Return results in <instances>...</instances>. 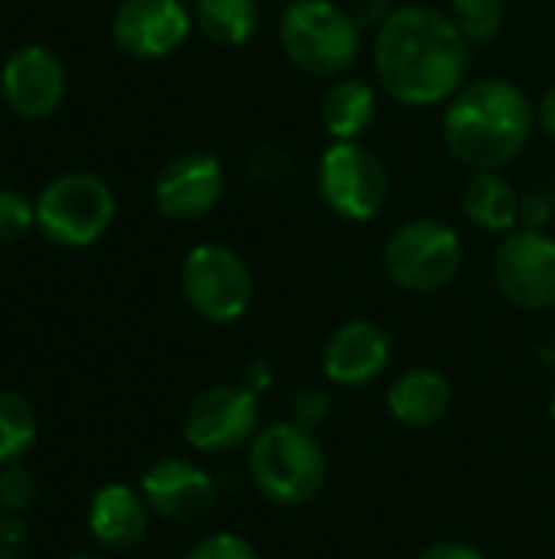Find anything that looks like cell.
I'll return each instance as SVG.
<instances>
[{
	"instance_id": "obj_17",
	"label": "cell",
	"mask_w": 555,
	"mask_h": 559,
	"mask_svg": "<svg viewBox=\"0 0 555 559\" xmlns=\"http://www.w3.org/2000/svg\"><path fill=\"white\" fill-rule=\"evenodd\" d=\"M147 501L128 485H105L88 504V531L108 550H134L147 534Z\"/></svg>"
},
{
	"instance_id": "obj_27",
	"label": "cell",
	"mask_w": 555,
	"mask_h": 559,
	"mask_svg": "<svg viewBox=\"0 0 555 559\" xmlns=\"http://www.w3.org/2000/svg\"><path fill=\"white\" fill-rule=\"evenodd\" d=\"M183 559H262V557H258V550H255L245 537L229 534V531H219V534H209V537L196 540V544L186 550V557Z\"/></svg>"
},
{
	"instance_id": "obj_28",
	"label": "cell",
	"mask_w": 555,
	"mask_h": 559,
	"mask_svg": "<svg viewBox=\"0 0 555 559\" xmlns=\"http://www.w3.org/2000/svg\"><path fill=\"white\" fill-rule=\"evenodd\" d=\"M29 554V527L23 514L0 518V559H26Z\"/></svg>"
},
{
	"instance_id": "obj_26",
	"label": "cell",
	"mask_w": 555,
	"mask_h": 559,
	"mask_svg": "<svg viewBox=\"0 0 555 559\" xmlns=\"http://www.w3.org/2000/svg\"><path fill=\"white\" fill-rule=\"evenodd\" d=\"M327 416H330V396H327L324 390H317V386H301V390L291 393V400H288V423H294V426L314 432L317 426L327 423Z\"/></svg>"
},
{
	"instance_id": "obj_12",
	"label": "cell",
	"mask_w": 555,
	"mask_h": 559,
	"mask_svg": "<svg viewBox=\"0 0 555 559\" xmlns=\"http://www.w3.org/2000/svg\"><path fill=\"white\" fill-rule=\"evenodd\" d=\"M226 193V167L209 151H183L154 177V203L167 219L193 223L219 206Z\"/></svg>"
},
{
	"instance_id": "obj_16",
	"label": "cell",
	"mask_w": 555,
	"mask_h": 559,
	"mask_svg": "<svg viewBox=\"0 0 555 559\" xmlns=\"http://www.w3.org/2000/svg\"><path fill=\"white\" fill-rule=\"evenodd\" d=\"M451 383L435 367H412L402 370L386 390L389 416L406 429H429L442 423L451 409Z\"/></svg>"
},
{
	"instance_id": "obj_1",
	"label": "cell",
	"mask_w": 555,
	"mask_h": 559,
	"mask_svg": "<svg viewBox=\"0 0 555 559\" xmlns=\"http://www.w3.org/2000/svg\"><path fill=\"white\" fill-rule=\"evenodd\" d=\"M471 69V43L432 3H402L373 33V75L406 108L445 105Z\"/></svg>"
},
{
	"instance_id": "obj_11",
	"label": "cell",
	"mask_w": 555,
	"mask_h": 559,
	"mask_svg": "<svg viewBox=\"0 0 555 559\" xmlns=\"http://www.w3.org/2000/svg\"><path fill=\"white\" fill-rule=\"evenodd\" d=\"M193 33L183 0H121L111 13V39L131 59H164Z\"/></svg>"
},
{
	"instance_id": "obj_14",
	"label": "cell",
	"mask_w": 555,
	"mask_h": 559,
	"mask_svg": "<svg viewBox=\"0 0 555 559\" xmlns=\"http://www.w3.org/2000/svg\"><path fill=\"white\" fill-rule=\"evenodd\" d=\"M389 360H393L389 331L366 318H353L340 324L321 350V370L340 390H363L376 383L386 373Z\"/></svg>"
},
{
	"instance_id": "obj_24",
	"label": "cell",
	"mask_w": 555,
	"mask_h": 559,
	"mask_svg": "<svg viewBox=\"0 0 555 559\" xmlns=\"http://www.w3.org/2000/svg\"><path fill=\"white\" fill-rule=\"evenodd\" d=\"M249 177L255 183H285L291 174H294V154L281 144H258L252 154H249Z\"/></svg>"
},
{
	"instance_id": "obj_9",
	"label": "cell",
	"mask_w": 555,
	"mask_h": 559,
	"mask_svg": "<svg viewBox=\"0 0 555 559\" xmlns=\"http://www.w3.org/2000/svg\"><path fill=\"white\" fill-rule=\"evenodd\" d=\"M258 429V396L242 383H216L203 390L183 413L186 445L206 455H226L242 445H252Z\"/></svg>"
},
{
	"instance_id": "obj_4",
	"label": "cell",
	"mask_w": 555,
	"mask_h": 559,
	"mask_svg": "<svg viewBox=\"0 0 555 559\" xmlns=\"http://www.w3.org/2000/svg\"><path fill=\"white\" fill-rule=\"evenodd\" d=\"M278 43L301 72L337 79L357 62L363 26L337 0H291L278 20Z\"/></svg>"
},
{
	"instance_id": "obj_18",
	"label": "cell",
	"mask_w": 555,
	"mask_h": 559,
	"mask_svg": "<svg viewBox=\"0 0 555 559\" xmlns=\"http://www.w3.org/2000/svg\"><path fill=\"white\" fill-rule=\"evenodd\" d=\"M520 193L500 170H471L461 190V210L481 233L507 236L520 226Z\"/></svg>"
},
{
	"instance_id": "obj_34",
	"label": "cell",
	"mask_w": 555,
	"mask_h": 559,
	"mask_svg": "<svg viewBox=\"0 0 555 559\" xmlns=\"http://www.w3.org/2000/svg\"><path fill=\"white\" fill-rule=\"evenodd\" d=\"M69 559H105V557H95V554H79V557H69Z\"/></svg>"
},
{
	"instance_id": "obj_15",
	"label": "cell",
	"mask_w": 555,
	"mask_h": 559,
	"mask_svg": "<svg viewBox=\"0 0 555 559\" xmlns=\"http://www.w3.org/2000/svg\"><path fill=\"white\" fill-rule=\"evenodd\" d=\"M147 508L170 524H196L216 508V478L190 459H160L141 478Z\"/></svg>"
},
{
	"instance_id": "obj_8",
	"label": "cell",
	"mask_w": 555,
	"mask_h": 559,
	"mask_svg": "<svg viewBox=\"0 0 555 559\" xmlns=\"http://www.w3.org/2000/svg\"><path fill=\"white\" fill-rule=\"evenodd\" d=\"M317 197L343 223H370L389 200V170L363 141H334L317 160Z\"/></svg>"
},
{
	"instance_id": "obj_20",
	"label": "cell",
	"mask_w": 555,
	"mask_h": 559,
	"mask_svg": "<svg viewBox=\"0 0 555 559\" xmlns=\"http://www.w3.org/2000/svg\"><path fill=\"white\" fill-rule=\"evenodd\" d=\"M193 26L216 46L236 49L255 39L262 26L258 0H193Z\"/></svg>"
},
{
	"instance_id": "obj_5",
	"label": "cell",
	"mask_w": 555,
	"mask_h": 559,
	"mask_svg": "<svg viewBox=\"0 0 555 559\" xmlns=\"http://www.w3.org/2000/svg\"><path fill=\"white\" fill-rule=\"evenodd\" d=\"M464 262V242L455 226L435 216L406 219L383 246L386 278L409 295H435L455 282Z\"/></svg>"
},
{
	"instance_id": "obj_33",
	"label": "cell",
	"mask_w": 555,
	"mask_h": 559,
	"mask_svg": "<svg viewBox=\"0 0 555 559\" xmlns=\"http://www.w3.org/2000/svg\"><path fill=\"white\" fill-rule=\"evenodd\" d=\"M550 416H553V423H555V386H553V396H550Z\"/></svg>"
},
{
	"instance_id": "obj_21",
	"label": "cell",
	"mask_w": 555,
	"mask_h": 559,
	"mask_svg": "<svg viewBox=\"0 0 555 559\" xmlns=\"http://www.w3.org/2000/svg\"><path fill=\"white\" fill-rule=\"evenodd\" d=\"M36 442L33 406L10 390H0V465L16 462Z\"/></svg>"
},
{
	"instance_id": "obj_25",
	"label": "cell",
	"mask_w": 555,
	"mask_h": 559,
	"mask_svg": "<svg viewBox=\"0 0 555 559\" xmlns=\"http://www.w3.org/2000/svg\"><path fill=\"white\" fill-rule=\"evenodd\" d=\"M36 226V203L23 193L0 187V242H16Z\"/></svg>"
},
{
	"instance_id": "obj_19",
	"label": "cell",
	"mask_w": 555,
	"mask_h": 559,
	"mask_svg": "<svg viewBox=\"0 0 555 559\" xmlns=\"http://www.w3.org/2000/svg\"><path fill=\"white\" fill-rule=\"evenodd\" d=\"M317 118L334 141H360L376 121V88L366 79H334L317 105Z\"/></svg>"
},
{
	"instance_id": "obj_29",
	"label": "cell",
	"mask_w": 555,
	"mask_h": 559,
	"mask_svg": "<svg viewBox=\"0 0 555 559\" xmlns=\"http://www.w3.org/2000/svg\"><path fill=\"white\" fill-rule=\"evenodd\" d=\"M555 213V197L553 193H543V190H530L523 193L520 200V226H530V229H546L550 219Z\"/></svg>"
},
{
	"instance_id": "obj_13",
	"label": "cell",
	"mask_w": 555,
	"mask_h": 559,
	"mask_svg": "<svg viewBox=\"0 0 555 559\" xmlns=\"http://www.w3.org/2000/svg\"><path fill=\"white\" fill-rule=\"evenodd\" d=\"M3 105L20 118H46L65 98V66L46 46H20L7 56L0 69Z\"/></svg>"
},
{
	"instance_id": "obj_3",
	"label": "cell",
	"mask_w": 555,
	"mask_h": 559,
	"mask_svg": "<svg viewBox=\"0 0 555 559\" xmlns=\"http://www.w3.org/2000/svg\"><path fill=\"white\" fill-rule=\"evenodd\" d=\"M249 478L278 508H304L327 485V455L314 432L281 419L258 429L249 445Z\"/></svg>"
},
{
	"instance_id": "obj_23",
	"label": "cell",
	"mask_w": 555,
	"mask_h": 559,
	"mask_svg": "<svg viewBox=\"0 0 555 559\" xmlns=\"http://www.w3.org/2000/svg\"><path fill=\"white\" fill-rule=\"evenodd\" d=\"M36 495H39L36 475L20 462H7L0 472V504L10 514H23L36 504Z\"/></svg>"
},
{
	"instance_id": "obj_10",
	"label": "cell",
	"mask_w": 555,
	"mask_h": 559,
	"mask_svg": "<svg viewBox=\"0 0 555 559\" xmlns=\"http://www.w3.org/2000/svg\"><path fill=\"white\" fill-rule=\"evenodd\" d=\"M494 282L523 311H555V236L517 226L494 249Z\"/></svg>"
},
{
	"instance_id": "obj_2",
	"label": "cell",
	"mask_w": 555,
	"mask_h": 559,
	"mask_svg": "<svg viewBox=\"0 0 555 559\" xmlns=\"http://www.w3.org/2000/svg\"><path fill=\"white\" fill-rule=\"evenodd\" d=\"M536 128V105L530 95L500 75L464 82L445 105L442 134L464 167L504 170L530 144Z\"/></svg>"
},
{
	"instance_id": "obj_7",
	"label": "cell",
	"mask_w": 555,
	"mask_h": 559,
	"mask_svg": "<svg viewBox=\"0 0 555 559\" xmlns=\"http://www.w3.org/2000/svg\"><path fill=\"white\" fill-rule=\"evenodd\" d=\"M180 292L190 311L206 324H236L255 298L249 262L222 242H200L183 255Z\"/></svg>"
},
{
	"instance_id": "obj_31",
	"label": "cell",
	"mask_w": 555,
	"mask_h": 559,
	"mask_svg": "<svg viewBox=\"0 0 555 559\" xmlns=\"http://www.w3.org/2000/svg\"><path fill=\"white\" fill-rule=\"evenodd\" d=\"M242 386H249L255 396H262L265 390H272V383H275V370H272V364H265V360H252L245 370H242V380H239Z\"/></svg>"
},
{
	"instance_id": "obj_6",
	"label": "cell",
	"mask_w": 555,
	"mask_h": 559,
	"mask_svg": "<svg viewBox=\"0 0 555 559\" xmlns=\"http://www.w3.org/2000/svg\"><path fill=\"white\" fill-rule=\"evenodd\" d=\"M111 223L114 193L98 174H59L36 197V229L62 249H85L98 242Z\"/></svg>"
},
{
	"instance_id": "obj_30",
	"label": "cell",
	"mask_w": 555,
	"mask_h": 559,
	"mask_svg": "<svg viewBox=\"0 0 555 559\" xmlns=\"http://www.w3.org/2000/svg\"><path fill=\"white\" fill-rule=\"evenodd\" d=\"M415 559H487L478 547L461 544V540H438L432 547H425L422 554H415Z\"/></svg>"
},
{
	"instance_id": "obj_22",
	"label": "cell",
	"mask_w": 555,
	"mask_h": 559,
	"mask_svg": "<svg viewBox=\"0 0 555 559\" xmlns=\"http://www.w3.org/2000/svg\"><path fill=\"white\" fill-rule=\"evenodd\" d=\"M445 13L461 29V36L474 46V43H491L504 29L507 3L504 0H448Z\"/></svg>"
},
{
	"instance_id": "obj_32",
	"label": "cell",
	"mask_w": 555,
	"mask_h": 559,
	"mask_svg": "<svg viewBox=\"0 0 555 559\" xmlns=\"http://www.w3.org/2000/svg\"><path fill=\"white\" fill-rule=\"evenodd\" d=\"M536 124L555 138V85L553 88H546V95L540 98V105H536Z\"/></svg>"
}]
</instances>
